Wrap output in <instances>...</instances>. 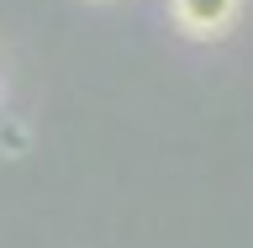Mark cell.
Segmentation results:
<instances>
[{"label":"cell","mask_w":253,"mask_h":248,"mask_svg":"<svg viewBox=\"0 0 253 248\" xmlns=\"http://www.w3.org/2000/svg\"><path fill=\"white\" fill-rule=\"evenodd\" d=\"M0 148H5L11 158H21V153H27V127H21V122H5V116H0Z\"/></svg>","instance_id":"2"},{"label":"cell","mask_w":253,"mask_h":248,"mask_svg":"<svg viewBox=\"0 0 253 248\" xmlns=\"http://www.w3.org/2000/svg\"><path fill=\"white\" fill-rule=\"evenodd\" d=\"M95 5H111V0H95Z\"/></svg>","instance_id":"3"},{"label":"cell","mask_w":253,"mask_h":248,"mask_svg":"<svg viewBox=\"0 0 253 248\" xmlns=\"http://www.w3.org/2000/svg\"><path fill=\"white\" fill-rule=\"evenodd\" d=\"M237 11H243V0H169L174 27L185 32V37H195V43L227 37L232 21H237Z\"/></svg>","instance_id":"1"}]
</instances>
